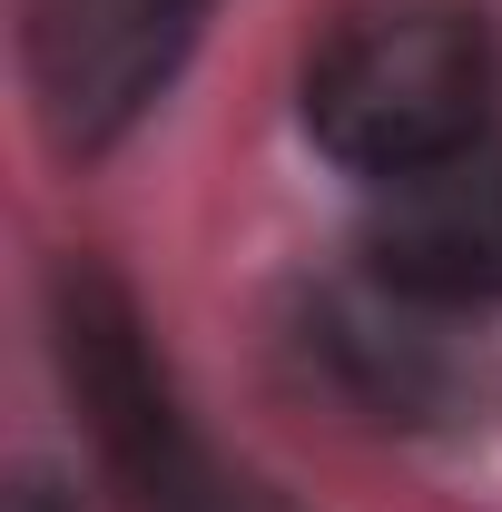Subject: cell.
<instances>
[{
	"instance_id": "cell-5",
	"label": "cell",
	"mask_w": 502,
	"mask_h": 512,
	"mask_svg": "<svg viewBox=\"0 0 502 512\" xmlns=\"http://www.w3.org/2000/svg\"><path fill=\"white\" fill-rule=\"evenodd\" d=\"M10 512H69V503H60V483H40V473H30V483L10 493Z\"/></svg>"
},
{
	"instance_id": "cell-4",
	"label": "cell",
	"mask_w": 502,
	"mask_h": 512,
	"mask_svg": "<svg viewBox=\"0 0 502 512\" xmlns=\"http://www.w3.org/2000/svg\"><path fill=\"white\" fill-rule=\"evenodd\" d=\"M365 197H375L365 207V286L424 306V316L502 306V128Z\"/></svg>"
},
{
	"instance_id": "cell-3",
	"label": "cell",
	"mask_w": 502,
	"mask_h": 512,
	"mask_svg": "<svg viewBox=\"0 0 502 512\" xmlns=\"http://www.w3.org/2000/svg\"><path fill=\"white\" fill-rule=\"evenodd\" d=\"M207 0H20L30 109L60 158H109L188 69Z\"/></svg>"
},
{
	"instance_id": "cell-1",
	"label": "cell",
	"mask_w": 502,
	"mask_h": 512,
	"mask_svg": "<svg viewBox=\"0 0 502 512\" xmlns=\"http://www.w3.org/2000/svg\"><path fill=\"white\" fill-rule=\"evenodd\" d=\"M296 128L355 188H394L502 128L493 20L473 0H335L296 69Z\"/></svg>"
},
{
	"instance_id": "cell-2",
	"label": "cell",
	"mask_w": 502,
	"mask_h": 512,
	"mask_svg": "<svg viewBox=\"0 0 502 512\" xmlns=\"http://www.w3.org/2000/svg\"><path fill=\"white\" fill-rule=\"evenodd\" d=\"M50 355H60L69 404L119 483V512H296L256 463L197 434V414L178 404V384L148 345V316L128 306L109 266L69 256L50 276Z\"/></svg>"
}]
</instances>
